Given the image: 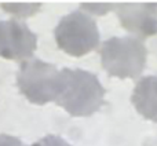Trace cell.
Wrapping results in <instances>:
<instances>
[{
    "label": "cell",
    "mask_w": 157,
    "mask_h": 146,
    "mask_svg": "<svg viewBox=\"0 0 157 146\" xmlns=\"http://www.w3.org/2000/svg\"><path fill=\"white\" fill-rule=\"evenodd\" d=\"M102 68L113 77L136 79L146 65L147 50L136 37H110L101 47Z\"/></svg>",
    "instance_id": "cell-2"
},
{
    "label": "cell",
    "mask_w": 157,
    "mask_h": 146,
    "mask_svg": "<svg viewBox=\"0 0 157 146\" xmlns=\"http://www.w3.org/2000/svg\"><path fill=\"white\" fill-rule=\"evenodd\" d=\"M54 36L58 47L72 57H83L99 44L97 22L83 11H73L63 17L55 28Z\"/></svg>",
    "instance_id": "cell-4"
},
{
    "label": "cell",
    "mask_w": 157,
    "mask_h": 146,
    "mask_svg": "<svg viewBox=\"0 0 157 146\" xmlns=\"http://www.w3.org/2000/svg\"><path fill=\"white\" fill-rule=\"evenodd\" d=\"M0 146H26V145H24L18 138H15V136L7 135V134H2V135H0Z\"/></svg>",
    "instance_id": "cell-10"
},
{
    "label": "cell",
    "mask_w": 157,
    "mask_h": 146,
    "mask_svg": "<svg viewBox=\"0 0 157 146\" xmlns=\"http://www.w3.org/2000/svg\"><path fill=\"white\" fill-rule=\"evenodd\" d=\"M131 102L142 117L157 123V76L139 79L134 87Z\"/></svg>",
    "instance_id": "cell-7"
},
{
    "label": "cell",
    "mask_w": 157,
    "mask_h": 146,
    "mask_svg": "<svg viewBox=\"0 0 157 146\" xmlns=\"http://www.w3.org/2000/svg\"><path fill=\"white\" fill-rule=\"evenodd\" d=\"M32 146H72L63 138L57 135H47L44 138H41L40 141H37L36 144H33Z\"/></svg>",
    "instance_id": "cell-9"
},
{
    "label": "cell",
    "mask_w": 157,
    "mask_h": 146,
    "mask_svg": "<svg viewBox=\"0 0 157 146\" xmlns=\"http://www.w3.org/2000/svg\"><path fill=\"white\" fill-rule=\"evenodd\" d=\"M105 88L91 72L65 68L61 71L59 92L55 103L71 116L87 117L105 103Z\"/></svg>",
    "instance_id": "cell-1"
},
{
    "label": "cell",
    "mask_w": 157,
    "mask_h": 146,
    "mask_svg": "<svg viewBox=\"0 0 157 146\" xmlns=\"http://www.w3.org/2000/svg\"><path fill=\"white\" fill-rule=\"evenodd\" d=\"M37 47V36L25 22L0 21V57L21 61L30 58Z\"/></svg>",
    "instance_id": "cell-5"
},
{
    "label": "cell",
    "mask_w": 157,
    "mask_h": 146,
    "mask_svg": "<svg viewBox=\"0 0 157 146\" xmlns=\"http://www.w3.org/2000/svg\"><path fill=\"white\" fill-rule=\"evenodd\" d=\"M114 10L130 33L141 39L157 35V3H117Z\"/></svg>",
    "instance_id": "cell-6"
},
{
    "label": "cell",
    "mask_w": 157,
    "mask_h": 146,
    "mask_svg": "<svg viewBox=\"0 0 157 146\" xmlns=\"http://www.w3.org/2000/svg\"><path fill=\"white\" fill-rule=\"evenodd\" d=\"M61 71L37 58L22 62L17 75V84L24 97L36 105L55 101L59 92Z\"/></svg>",
    "instance_id": "cell-3"
},
{
    "label": "cell",
    "mask_w": 157,
    "mask_h": 146,
    "mask_svg": "<svg viewBox=\"0 0 157 146\" xmlns=\"http://www.w3.org/2000/svg\"><path fill=\"white\" fill-rule=\"evenodd\" d=\"M81 7H87L86 10L91 11L94 14H98V15H102V14H106L108 11L114 10L116 8V4L114 3H88V4H81Z\"/></svg>",
    "instance_id": "cell-8"
}]
</instances>
